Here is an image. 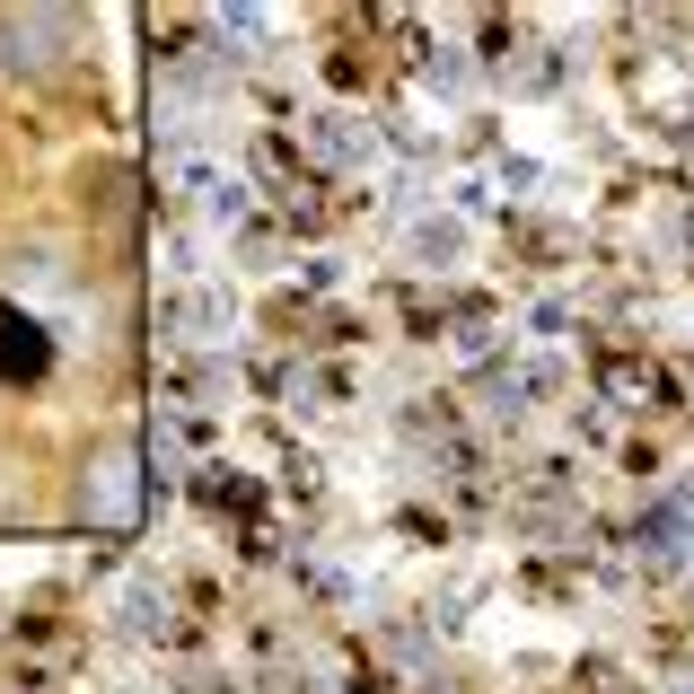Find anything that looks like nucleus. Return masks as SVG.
I'll list each match as a JSON object with an SVG mask.
<instances>
[{"label": "nucleus", "instance_id": "nucleus-1", "mask_svg": "<svg viewBox=\"0 0 694 694\" xmlns=\"http://www.w3.org/2000/svg\"><path fill=\"white\" fill-rule=\"evenodd\" d=\"M0 369H18V378H35V369H44V344L27 335V317H0Z\"/></svg>", "mask_w": 694, "mask_h": 694}]
</instances>
